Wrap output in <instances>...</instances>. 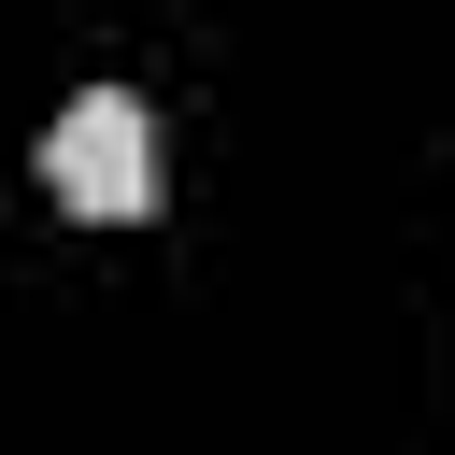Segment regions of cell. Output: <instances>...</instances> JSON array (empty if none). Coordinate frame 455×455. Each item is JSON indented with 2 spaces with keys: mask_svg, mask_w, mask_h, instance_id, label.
<instances>
[{
  "mask_svg": "<svg viewBox=\"0 0 455 455\" xmlns=\"http://www.w3.org/2000/svg\"><path fill=\"white\" fill-rule=\"evenodd\" d=\"M43 185L71 199V213H100V228H128L142 199H156V114L128 100V85H85L57 128H43Z\"/></svg>",
  "mask_w": 455,
  "mask_h": 455,
  "instance_id": "obj_1",
  "label": "cell"
}]
</instances>
